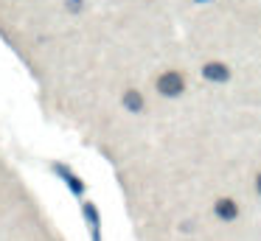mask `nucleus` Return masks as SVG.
I'll return each mask as SVG.
<instances>
[{
    "instance_id": "obj_1",
    "label": "nucleus",
    "mask_w": 261,
    "mask_h": 241,
    "mask_svg": "<svg viewBox=\"0 0 261 241\" xmlns=\"http://www.w3.org/2000/svg\"><path fill=\"white\" fill-rule=\"evenodd\" d=\"M158 87H160V93H166V95H177L182 90V76L180 73H166V76H160Z\"/></svg>"
},
{
    "instance_id": "obj_2",
    "label": "nucleus",
    "mask_w": 261,
    "mask_h": 241,
    "mask_svg": "<svg viewBox=\"0 0 261 241\" xmlns=\"http://www.w3.org/2000/svg\"><path fill=\"white\" fill-rule=\"evenodd\" d=\"M205 76H208V78H216V82H222V78H227V70H225V65H216V62H214V65L205 67Z\"/></svg>"
},
{
    "instance_id": "obj_3",
    "label": "nucleus",
    "mask_w": 261,
    "mask_h": 241,
    "mask_svg": "<svg viewBox=\"0 0 261 241\" xmlns=\"http://www.w3.org/2000/svg\"><path fill=\"white\" fill-rule=\"evenodd\" d=\"M216 210H219V216H225V219H233V216H236V205H233L230 199H222Z\"/></svg>"
},
{
    "instance_id": "obj_4",
    "label": "nucleus",
    "mask_w": 261,
    "mask_h": 241,
    "mask_svg": "<svg viewBox=\"0 0 261 241\" xmlns=\"http://www.w3.org/2000/svg\"><path fill=\"white\" fill-rule=\"evenodd\" d=\"M126 106H135V110H138V106H141V95L129 93V95H126Z\"/></svg>"
},
{
    "instance_id": "obj_5",
    "label": "nucleus",
    "mask_w": 261,
    "mask_h": 241,
    "mask_svg": "<svg viewBox=\"0 0 261 241\" xmlns=\"http://www.w3.org/2000/svg\"><path fill=\"white\" fill-rule=\"evenodd\" d=\"M258 191H261V177H258Z\"/></svg>"
}]
</instances>
